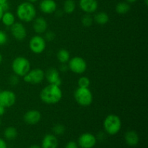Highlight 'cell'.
Instances as JSON below:
<instances>
[{"instance_id":"1","label":"cell","mask_w":148,"mask_h":148,"mask_svg":"<svg viewBox=\"0 0 148 148\" xmlns=\"http://www.w3.org/2000/svg\"><path fill=\"white\" fill-rule=\"evenodd\" d=\"M62 93L60 86L49 84L43 88L40 92V98L41 101L48 105H54L62 100Z\"/></svg>"},{"instance_id":"2","label":"cell","mask_w":148,"mask_h":148,"mask_svg":"<svg viewBox=\"0 0 148 148\" xmlns=\"http://www.w3.org/2000/svg\"><path fill=\"white\" fill-rule=\"evenodd\" d=\"M17 17L25 23H30L36 17V10L32 3L25 1L17 6L16 11Z\"/></svg>"},{"instance_id":"3","label":"cell","mask_w":148,"mask_h":148,"mask_svg":"<svg viewBox=\"0 0 148 148\" xmlns=\"http://www.w3.org/2000/svg\"><path fill=\"white\" fill-rule=\"evenodd\" d=\"M103 128L109 135H115L121 129V120L116 114H109L103 121Z\"/></svg>"},{"instance_id":"4","label":"cell","mask_w":148,"mask_h":148,"mask_svg":"<svg viewBox=\"0 0 148 148\" xmlns=\"http://www.w3.org/2000/svg\"><path fill=\"white\" fill-rule=\"evenodd\" d=\"M13 72L19 77H24L30 69V63L27 59L23 56H17L12 62Z\"/></svg>"},{"instance_id":"5","label":"cell","mask_w":148,"mask_h":148,"mask_svg":"<svg viewBox=\"0 0 148 148\" xmlns=\"http://www.w3.org/2000/svg\"><path fill=\"white\" fill-rule=\"evenodd\" d=\"M74 96L76 102L81 106H89L93 101V95L89 88H77Z\"/></svg>"},{"instance_id":"6","label":"cell","mask_w":148,"mask_h":148,"mask_svg":"<svg viewBox=\"0 0 148 148\" xmlns=\"http://www.w3.org/2000/svg\"><path fill=\"white\" fill-rule=\"evenodd\" d=\"M45 77V72L43 69L36 68L30 69L28 72L23 77V80L32 85H38L43 82Z\"/></svg>"},{"instance_id":"7","label":"cell","mask_w":148,"mask_h":148,"mask_svg":"<svg viewBox=\"0 0 148 148\" xmlns=\"http://www.w3.org/2000/svg\"><path fill=\"white\" fill-rule=\"evenodd\" d=\"M68 67L75 74H82L86 71L88 65L83 58L80 56H75L68 62Z\"/></svg>"},{"instance_id":"8","label":"cell","mask_w":148,"mask_h":148,"mask_svg":"<svg viewBox=\"0 0 148 148\" xmlns=\"http://www.w3.org/2000/svg\"><path fill=\"white\" fill-rule=\"evenodd\" d=\"M46 47V41L44 38L40 35L33 36L29 41V48L33 53L40 54L45 51Z\"/></svg>"},{"instance_id":"9","label":"cell","mask_w":148,"mask_h":148,"mask_svg":"<svg viewBox=\"0 0 148 148\" xmlns=\"http://www.w3.org/2000/svg\"><path fill=\"white\" fill-rule=\"evenodd\" d=\"M96 143V137L91 133H83L78 138V145L81 148H92Z\"/></svg>"},{"instance_id":"10","label":"cell","mask_w":148,"mask_h":148,"mask_svg":"<svg viewBox=\"0 0 148 148\" xmlns=\"http://www.w3.org/2000/svg\"><path fill=\"white\" fill-rule=\"evenodd\" d=\"M16 102V95L9 90L0 91V104L5 108L12 107Z\"/></svg>"},{"instance_id":"11","label":"cell","mask_w":148,"mask_h":148,"mask_svg":"<svg viewBox=\"0 0 148 148\" xmlns=\"http://www.w3.org/2000/svg\"><path fill=\"white\" fill-rule=\"evenodd\" d=\"M10 31L13 37L17 40H23L27 36V30L25 27L21 23H14L10 27Z\"/></svg>"},{"instance_id":"12","label":"cell","mask_w":148,"mask_h":148,"mask_svg":"<svg viewBox=\"0 0 148 148\" xmlns=\"http://www.w3.org/2000/svg\"><path fill=\"white\" fill-rule=\"evenodd\" d=\"M45 77L47 79L48 82L52 85H56L60 86L62 85V78L60 77L59 72L55 68H49L45 73Z\"/></svg>"},{"instance_id":"13","label":"cell","mask_w":148,"mask_h":148,"mask_svg":"<svg viewBox=\"0 0 148 148\" xmlns=\"http://www.w3.org/2000/svg\"><path fill=\"white\" fill-rule=\"evenodd\" d=\"M41 119V114L37 110H30L23 116V120L29 125H36L40 122Z\"/></svg>"},{"instance_id":"14","label":"cell","mask_w":148,"mask_h":148,"mask_svg":"<svg viewBox=\"0 0 148 148\" xmlns=\"http://www.w3.org/2000/svg\"><path fill=\"white\" fill-rule=\"evenodd\" d=\"M79 5L84 12L92 14L98 10V3L97 0H79Z\"/></svg>"},{"instance_id":"15","label":"cell","mask_w":148,"mask_h":148,"mask_svg":"<svg viewBox=\"0 0 148 148\" xmlns=\"http://www.w3.org/2000/svg\"><path fill=\"white\" fill-rule=\"evenodd\" d=\"M33 30L38 35L43 34L46 32L48 28V23L46 19L42 17H36L33 20Z\"/></svg>"},{"instance_id":"16","label":"cell","mask_w":148,"mask_h":148,"mask_svg":"<svg viewBox=\"0 0 148 148\" xmlns=\"http://www.w3.org/2000/svg\"><path fill=\"white\" fill-rule=\"evenodd\" d=\"M39 8L44 14H52L56 11L57 5L54 0H42L39 4Z\"/></svg>"},{"instance_id":"17","label":"cell","mask_w":148,"mask_h":148,"mask_svg":"<svg viewBox=\"0 0 148 148\" xmlns=\"http://www.w3.org/2000/svg\"><path fill=\"white\" fill-rule=\"evenodd\" d=\"M58 140L54 134H48L44 136L41 143L42 148H57Z\"/></svg>"},{"instance_id":"18","label":"cell","mask_w":148,"mask_h":148,"mask_svg":"<svg viewBox=\"0 0 148 148\" xmlns=\"http://www.w3.org/2000/svg\"><path fill=\"white\" fill-rule=\"evenodd\" d=\"M124 140L128 145L134 147L138 145L140 139H139L138 134L135 131L130 130V131H127L124 134Z\"/></svg>"},{"instance_id":"19","label":"cell","mask_w":148,"mask_h":148,"mask_svg":"<svg viewBox=\"0 0 148 148\" xmlns=\"http://www.w3.org/2000/svg\"><path fill=\"white\" fill-rule=\"evenodd\" d=\"M93 21L96 23L97 24L103 25L107 24L108 23V21H109V16L105 12H97L94 15Z\"/></svg>"},{"instance_id":"20","label":"cell","mask_w":148,"mask_h":148,"mask_svg":"<svg viewBox=\"0 0 148 148\" xmlns=\"http://www.w3.org/2000/svg\"><path fill=\"white\" fill-rule=\"evenodd\" d=\"M1 21L7 27H11L15 23V17H14V14L12 13L11 12H4L2 17H1Z\"/></svg>"},{"instance_id":"21","label":"cell","mask_w":148,"mask_h":148,"mask_svg":"<svg viewBox=\"0 0 148 148\" xmlns=\"http://www.w3.org/2000/svg\"><path fill=\"white\" fill-rule=\"evenodd\" d=\"M56 58L61 64H66L70 59V53L66 49H61L56 53Z\"/></svg>"},{"instance_id":"22","label":"cell","mask_w":148,"mask_h":148,"mask_svg":"<svg viewBox=\"0 0 148 148\" xmlns=\"http://www.w3.org/2000/svg\"><path fill=\"white\" fill-rule=\"evenodd\" d=\"M115 10L116 12L119 14H127L130 10V5L129 4V3L125 2V1H121V2H119L116 5Z\"/></svg>"},{"instance_id":"23","label":"cell","mask_w":148,"mask_h":148,"mask_svg":"<svg viewBox=\"0 0 148 148\" xmlns=\"http://www.w3.org/2000/svg\"><path fill=\"white\" fill-rule=\"evenodd\" d=\"M4 136L7 140H13L17 137V129L13 127H8L4 132Z\"/></svg>"},{"instance_id":"24","label":"cell","mask_w":148,"mask_h":148,"mask_svg":"<svg viewBox=\"0 0 148 148\" xmlns=\"http://www.w3.org/2000/svg\"><path fill=\"white\" fill-rule=\"evenodd\" d=\"M76 8V4L74 0H66L64 3L63 11L66 14H72Z\"/></svg>"},{"instance_id":"25","label":"cell","mask_w":148,"mask_h":148,"mask_svg":"<svg viewBox=\"0 0 148 148\" xmlns=\"http://www.w3.org/2000/svg\"><path fill=\"white\" fill-rule=\"evenodd\" d=\"M93 22V17L90 15V14H84L82 18H81V23H82V25L86 27L92 25Z\"/></svg>"},{"instance_id":"26","label":"cell","mask_w":148,"mask_h":148,"mask_svg":"<svg viewBox=\"0 0 148 148\" xmlns=\"http://www.w3.org/2000/svg\"><path fill=\"white\" fill-rule=\"evenodd\" d=\"M78 88H89L90 85V80L88 77H81L77 81Z\"/></svg>"},{"instance_id":"27","label":"cell","mask_w":148,"mask_h":148,"mask_svg":"<svg viewBox=\"0 0 148 148\" xmlns=\"http://www.w3.org/2000/svg\"><path fill=\"white\" fill-rule=\"evenodd\" d=\"M65 127L62 124H56L52 128V131L54 135H62L65 132Z\"/></svg>"},{"instance_id":"28","label":"cell","mask_w":148,"mask_h":148,"mask_svg":"<svg viewBox=\"0 0 148 148\" xmlns=\"http://www.w3.org/2000/svg\"><path fill=\"white\" fill-rule=\"evenodd\" d=\"M45 38L44 39L46 40H48V41H52V40H54L55 37H56V34H55L54 32L51 31V30H50V31H47V32H45Z\"/></svg>"},{"instance_id":"29","label":"cell","mask_w":148,"mask_h":148,"mask_svg":"<svg viewBox=\"0 0 148 148\" xmlns=\"http://www.w3.org/2000/svg\"><path fill=\"white\" fill-rule=\"evenodd\" d=\"M9 80H10V83L11 84L12 86H16V85L19 83V76H17L15 74H14V75L10 76Z\"/></svg>"},{"instance_id":"30","label":"cell","mask_w":148,"mask_h":148,"mask_svg":"<svg viewBox=\"0 0 148 148\" xmlns=\"http://www.w3.org/2000/svg\"><path fill=\"white\" fill-rule=\"evenodd\" d=\"M7 41V36L5 32L0 30V46L4 45Z\"/></svg>"},{"instance_id":"31","label":"cell","mask_w":148,"mask_h":148,"mask_svg":"<svg viewBox=\"0 0 148 148\" xmlns=\"http://www.w3.org/2000/svg\"><path fill=\"white\" fill-rule=\"evenodd\" d=\"M65 148H78V144L75 141H69L66 143Z\"/></svg>"},{"instance_id":"32","label":"cell","mask_w":148,"mask_h":148,"mask_svg":"<svg viewBox=\"0 0 148 148\" xmlns=\"http://www.w3.org/2000/svg\"><path fill=\"white\" fill-rule=\"evenodd\" d=\"M59 69L62 72H64L69 69V67H68V65H66V64H61L60 66H59Z\"/></svg>"},{"instance_id":"33","label":"cell","mask_w":148,"mask_h":148,"mask_svg":"<svg viewBox=\"0 0 148 148\" xmlns=\"http://www.w3.org/2000/svg\"><path fill=\"white\" fill-rule=\"evenodd\" d=\"M0 148H7V143L1 138H0Z\"/></svg>"},{"instance_id":"34","label":"cell","mask_w":148,"mask_h":148,"mask_svg":"<svg viewBox=\"0 0 148 148\" xmlns=\"http://www.w3.org/2000/svg\"><path fill=\"white\" fill-rule=\"evenodd\" d=\"M1 7H2L3 10H4V12H7V11H8L9 8H10V6H9V4H8V2H6V3H4V4H1Z\"/></svg>"},{"instance_id":"35","label":"cell","mask_w":148,"mask_h":148,"mask_svg":"<svg viewBox=\"0 0 148 148\" xmlns=\"http://www.w3.org/2000/svg\"><path fill=\"white\" fill-rule=\"evenodd\" d=\"M5 109H6L5 107H4L2 105L0 104V116L4 115V113H5Z\"/></svg>"},{"instance_id":"36","label":"cell","mask_w":148,"mask_h":148,"mask_svg":"<svg viewBox=\"0 0 148 148\" xmlns=\"http://www.w3.org/2000/svg\"><path fill=\"white\" fill-rule=\"evenodd\" d=\"M4 11L3 10L2 7H1V6L0 5V21H1V17H2L3 14H4Z\"/></svg>"},{"instance_id":"37","label":"cell","mask_w":148,"mask_h":148,"mask_svg":"<svg viewBox=\"0 0 148 148\" xmlns=\"http://www.w3.org/2000/svg\"><path fill=\"white\" fill-rule=\"evenodd\" d=\"M6 2H8V0H0V5L4 4Z\"/></svg>"},{"instance_id":"38","label":"cell","mask_w":148,"mask_h":148,"mask_svg":"<svg viewBox=\"0 0 148 148\" xmlns=\"http://www.w3.org/2000/svg\"><path fill=\"white\" fill-rule=\"evenodd\" d=\"M127 3H134L135 1H137V0H126Z\"/></svg>"},{"instance_id":"39","label":"cell","mask_w":148,"mask_h":148,"mask_svg":"<svg viewBox=\"0 0 148 148\" xmlns=\"http://www.w3.org/2000/svg\"><path fill=\"white\" fill-rule=\"evenodd\" d=\"M29 148H40V147H39V146L36 145H32V146H30V147H29Z\"/></svg>"},{"instance_id":"40","label":"cell","mask_w":148,"mask_h":148,"mask_svg":"<svg viewBox=\"0 0 148 148\" xmlns=\"http://www.w3.org/2000/svg\"><path fill=\"white\" fill-rule=\"evenodd\" d=\"M27 1H28L29 2H30L33 4V3H35V2H36V1H38V0H27Z\"/></svg>"},{"instance_id":"41","label":"cell","mask_w":148,"mask_h":148,"mask_svg":"<svg viewBox=\"0 0 148 148\" xmlns=\"http://www.w3.org/2000/svg\"><path fill=\"white\" fill-rule=\"evenodd\" d=\"M2 61H3V56H2V55L0 53V64H1Z\"/></svg>"},{"instance_id":"42","label":"cell","mask_w":148,"mask_h":148,"mask_svg":"<svg viewBox=\"0 0 148 148\" xmlns=\"http://www.w3.org/2000/svg\"><path fill=\"white\" fill-rule=\"evenodd\" d=\"M145 4H146V5H147V4H148L147 0H145Z\"/></svg>"},{"instance_id":"43","label":"cell","mask_w":148,"mask_h":148,"mask_svg":"<svg viewBox=\"0 0 148 148\" xmlns=\"http://www.w3.org/2000/svg\"><path fill=\"white\" fill-rule=\"evenodd\" d=\"M1 119H0V126H1Z\"/></svg>"}]
</instances>
